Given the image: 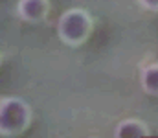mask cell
<instances>
[{
  "label": "cell",
  "instance_id": "3",
  "mask_svg": "<svg viewBox=\"0 0 158 138\" xmlns=\"http://www.w3.org/2000/svg\"><path fill=\"white\" fill-rule=\"evenodd\" d=\"M17 13L26 22H40L48 15V0H19Z\"/></svg>",
  "mask_w": 158,
  "mask_h": 138
},
{
  "label": "cell",
  "instance_id": "4",
  "mask_svg": "<svg viewBox=\"0 0 158 138\" xmlns=\"http://www.w3.org/2000/svg\"><path fill=\"white\" fill-rule=\"evenodd\" d=\"M116 138H142V129L132 122H125L118 127Z\"/></svg>",
  "mask_w": 158,
  "mask_h": 138
},
{
  "label": "cell",
  "instance_id": "1",
  "mask_svg": "<svg viewBox=\"0 0 158 138\" xmlns=\"http://www.w3.org/2000/svg\"><path fill=\"white\" fill-rule=\"evenodd\" d=\"M30 107L19 98H6L0 101V135H17L30 123Z\"/></svg>",
  "mask_w": 158,
  "mask_h": 138
},
{
  "label": "cell",
  "instance_id": "6",
  "mask_svg": "<svg viewBox=\"0 0 158 138\" xmlns=\"http://www.w3.org/2000/svg\"><path fill=\"white\" fill-rule=\"evenodd\" d=\"M147 6H156V0H143Z\"/></svg>",
  "mask_w": 158,
  "mask_h": 138
},
{
  "label": "cell",
  "instance_id": "2",
  "mask_svg": "<svg viewBox=\"0 0 158 138\" xmlns=\"http://www.w3.org/2000/svg\"><path fill=\"white\" fill-rule=\"evenodd\" d=\"M57 31L59 37L68 43V44H79L86 39L88 31H90V19L85 11L81 9H72L68 13H64L59 19L57 24Z\"/></svg>",
  "mask_w": 158,
  "mask_h": 138
},
{
  "label": "cell",
  "instance_id": "5",
  "mask_svg": "<svg viewBox=\"0 0 158 138\" xmlns=\"http://www.w3.org/2000/svg\"><path fill=\"white\" fill-rule=\"evenodd\" d=\"M143 85L147 87V90L158 92V68L156 66H153L151 70L145 72V76H143Z\"/></svg>",
  "mask_w": 158,
  "mask_h": 138
}]
</instances>
